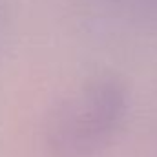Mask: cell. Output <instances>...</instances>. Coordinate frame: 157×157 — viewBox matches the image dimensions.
Returning a JSON list of instances; mask_svg holds the SVG:
<instances>
[{"label": "cell", "mask_w": 157, "mask_h": 157, "mask_svg": "<svg viewBox=\"0 0 157 157\" xmlns=\"http://www.w3.org/2000/svg\"><path fill=\"white\" fill-rule=\"evenodd\" d=\"M126 110L122 84L101 77L84 84L51 115L48 141L60 157H84L101 148Z\"/></svg>", "instance_id": "6da1fadb"}]
</instances>
